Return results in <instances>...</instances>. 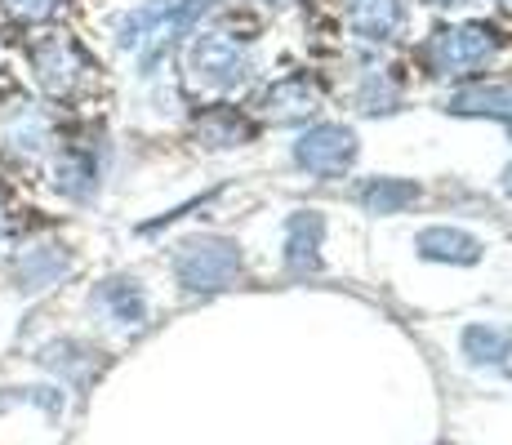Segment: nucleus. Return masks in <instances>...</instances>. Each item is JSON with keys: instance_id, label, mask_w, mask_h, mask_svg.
Segmentation results:
<instances>
[{"instance_id": "f257e3e1", "label": "nucleus", "mask_w": 512, "mask_h": 445, "mask_svg": "<svg viewBox=\"0 0 512 445\" xmlns=\"http://www.w3.org/2000/svg\"><path fill=\"white\" fill-rule=\"evenodd\" d=\"M214 0H147L134 14L116 23V45L121 49H143V67L152 72L156 54L174 41V36L192 32L196 18L210 9Z\"/></svg>"}, {"instance_id": "f03ea898", "label": "nucleus", "mask_w": 512, "mask_h": 445, "mask_svg": "<svg viewBox=\"0 0 512 445\" xmlns=\"http://www.w3.org/2000/svg\"><path fill=\"white\" fill-rule=\"evenodd\" d=\"M241 276V250L223 236H192L174 254V281L187 294H219Z\"/></svg>"}, {"instance_id": "7ed1b4c3", "label": "nucleus", "mask_w": 512, "mask_h": 445, "mask_svg": "<svg viewBox=\"0 0 512 445\" xmlns=\"http://www.w3.org/2000/svg\"><path fill=\"white\" fill-rule=\"evenodd\" d=\"M187 67L201 85L210 89H232L250 76V45L236 41L228 32H205L192 41V54H187Z\"/></svg>"}, {"instance_id": "20e7f679", "label": "nucleus", "mask_w": 512, "mask_h": 445, "mask_svg": "<svg viewBox=\"0 0 512 445\" xmlns=\"http://www.w3.org/2000/svg\"><path fill=\"white\" fill-rule=\"evenodd\" d=\"M357 161V134L348 125H312L294 143V165L308 170L312 178H339Z\"/></svg>"}, {"instance_id": "39448f33", "label": "nucleus", "mask_w": 512, "mask_h": 445, "mask_svg": "<svg viewBox=\"0 0 512 445\" xmlns=\"http://www.w3.org/2000/svg\"><path fill=\"white\" fill-rule=\"evenodd\" d=\"M490 49H495V36L486 27L468 23V27H450V32H437L428 45V58H432V72L441 76H459L468 67L486 63Z\"/></svg>"}, {"instance_id": "423d86ee", "label": "nucleus", "mask_w": 512, "mask_h": 445, "mask_svg": "<svg viewBox=\"0 0 512 445\" xmlns=\"http://www.w3.org/2000/svg\"><path fill=\"white\" fill-rule=\"evenodd\" d=\"M32 67H36V81H41V89L49 98H67L85 76L81 49L67 41V36H45V41H36Z\"/></svg>"}, {"instance_id": "0eeeda50", "label": "nucleus", "mask_w": 512, "mask_h": 445, "mask_svg": "<svg viewBox=\"0 0 512 445\" xmlns=\"http://www.w3.org/2000/svg\"><path fill=\"white\" fill-rule=\"evenodd\" d=\"M72 272V250L58 241H45V245H32L23 250L9 267V281H14L18 294H41L49 285H58L63 276Z\"/></svg>"}, {"instance_id": "6e6552de", "label": "nucleus", "mask_w": 512, "mask_h": 445, "mask_svg": "<svg viewBox=\"0 0 512 445\" xmlns=\"http://www.w3.org/2000/svg\"><path fill=\"white\" fill-rule=\"evenodd\" d=\"M90 303L116 325H143L147 321V294L134 276H107V281H98Z\"/></svg>"}, {"instance_id": "1a4fd4ad", "label": "nucleus", "mask_w": 512, "mask_h": 445, "mask_svg": "<svg viewBox=\"0 0 512 445\" xmlns=\"http://www.w3.org/2000/svg\"><path fill=\"white\" fill-rule=\"evenodd\" d=\"M459 348L477 370L512 379V325H468Z\"/></svg>"}, {"instance_id": "9d476101", "label": "nucleus", "mask_w": 512, "mask_h": 445, "mask_svg": "<svg viewBox=\"0 0 512 445\" xmlns=\"http://www.w3.org/2000/svg\"><path fill=\"white\" fill-rule=\"evenodd\" d=\"M343 14L361 41H392L406 23V0H343Z\"/></svg>"}, {"instance_id": "9b49d317", "label": "nucleus", "mask_w": 512, "mask_h": 445, "mask_svg": "<svg viewBox=\"0 0 512 445\" xmlns=\"http://www.w3.org/2000/svg\"><path fill=\"white\" fill-rule=\"evenodd\" d=\"M36 361L49 365L58 379L81 383V388L94 379V370H98V352L90 348V343H81V339H49V343L36 348Z\"/></svg>"}, {"instance_id": "f8f14e48", "label": "nucleus", "mask_w": 512, "mask_h": 445, "mask_svg": "<svg viewBox=\"0 0 512 445\" xmlns=\"http://www.w3.org/2000/svg\"><path fill=\"white\" fill-rule=\"evenodd\" d=\"M415 250L432 263H477L481 241L464 227H423L415 236Z\"/></svg>"}, {"instance_id": "ddd939ff", "label": "nucleus", "mask_w": 512, "mask_h": 445, "mask_svg": "<svg viewBox=\"0 0 512 445\" xmlns=\"http://www.w3.org/2000/svg\"><path fill=\"white\" fill-rule=\"evenodd\" d=\"M321 232H326V219L321 214H294L290 227H285V263L290 272H317L321 267Z\"/></svg>"}, {"instance_id": "4468645a", "label": "nucleus", "mask_w": 512, "mask_h": 445, "mask_svg": "<svg viewBox=\"0 0 512 445\" xmlns=\"http://www.w3.org/2000/svg\"><path fill=\"white\" fill-rule=\"evenodd\" d=\"M54 187L63 196H72V201H90L94 187H98L94 156L85 152V147H67V152H58V161H54Z\"/></svg>"}, {"instance_id": "2eb2a0df", "label": "nucleus", "mask_w": 512, "mask_h": 445, "mask_svg": "<svg viewBox=\"0 0 512 445\" xmlns=\"http://www.w3.org/2000/svg\"><path fill=\"white\" fill-rule=\"evenodd\" d=\"M450 112L459 116H512V89L499 85H477L450 98Z\"/></svg>"}, {"instance_id": "dca6fc26", "label": "nucleus", "mask_w": 512, "mask_h": 445, "mask_svg": "<svg viewBox=\"0 0 512 445\" xmlns=\"http://www.w3.org/2000/svg\"><path fill=\"white\" fill-rule=\"evenodd\" d=\"M415 196H419V187L401 183V178H374V183L361 187V205H366L370 214H397V210H406Z\"/></svg>"}, {"instance_id": "f3484780", "label": "nucleus", "mask_w": 512, "mask_h": 445, "mask_svg": "<svg viewBox=\"0 0 512 445\" xmlns=\"http://www.w3.org/2000/svg\"><path fill=\"white\" fill-rule=\"evenodd\" d=\"M5 405H36V410H45L49 419H58V414H63V392L58 388H5L0 410H5Z\"/></svg>"}, {"instance_id": "a211bd4d", "label": "nucleus", "mask_w": 512, "mask_h": 445, "mask_svg": "<svg viewBox=\"0 0 512 445\" xmlns=\"http://www.w3.org/2000/svg\"><path fill=\"white\" fill-rule=\"evenodd\" d=\"M0 5H5V14L18 18V23H45V18L58 14L63 0H0Z\"/></svg>"}, {"instance_id": "6ab92c4d", "label": "nucleus", "mask_w": 512, "mask_h": 445, "mask_svg": "<svg viewBox=\"0 0 512 445\" xmlns=\"http://www.w3.org/2000/svg\"><path fill=\"white\" fill-rule=\"evenodd\" d=\"M361 112H392V103H397V89L388 85V76H374L370 72V81H366V89H361Z\"/></svg>"}, {"instance_id": "aec40b11", "label": "nucleus", "mask_w": 512, "mask_h": 445, "mask_svg": "<svg viewBox=\"0 0 512 445\" xmlns=\"http://www.w3.org/2000/svg\"><path fill=\"white\" fill-rule=\"evenodd\" d=\"M504 187H508V192H512V165H508V170H504Z\"/></svg>"}, {"instance_id": "412c9836", "label": "nucleus", "mask_w": 512, "mask_h": 445, "mask_svg": "<svg viewBox=\"0 0 512 445\" xmlns=\"http://www.w3.org/2000/svg\"><path fill=\"white\" fill-rule=\"evenodd\" d=\"M0 241H5V214H0Z\"/></svg>"}, {"instance_id": "4be33fe9", "label": "nucleus", "mask_w": 512, "mask_h": 445, "mask_svg": "<svg viewBox=\"0 0 512 445\" xmlns=\"http://www.w3.org/2000/svg\"><path fill=\"white\" fill-rule=\"evenodd\" d=\"M428 5H455V0H428Z\"/></svg>"}, {"instance_id": "5701e85b", "label": "nucleus", "mask_w": 512, "mask_h": 445, "mask_svg": "<svg viewBox=\"0 0 512 445\" xmlns=\"http://www.w3.org/2000/svg\"><path fill=\"white\" fill-rule=\"evenodd\" d=\"M272 5H285V0H272Z\"/></svg>"}, {"instance_id": "b1692460", "label": "nucleus", "mask_w": 512, "mask_h": 445, "mask_svg": "<svg viewBox=\"0 0 512 445\" xmlns=\"http://www.w3.org/2000/svg\"><path fill=\"white\" fill-rule=\"evenodd\" d=\"M508 130H512V116H508Z\"/></svg>"}, {"instance_id": "393cba45", "label": "nucleus", "mask_w": 512, "mask_h": 445, "mask_svg": "<svg viewBox=\"0 0 512 445\" xmlns=\"http://www.w3.org/2000/svg\"><path fill=\"white\" fill-rule=\"evenodd\" d=\"M508 5H512V0H508Z\"/></svg>"}]
</instances>
